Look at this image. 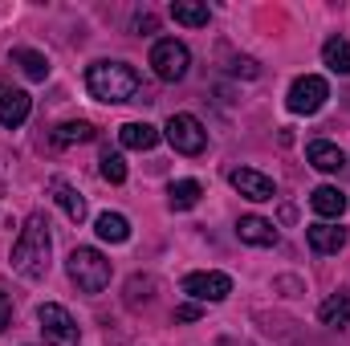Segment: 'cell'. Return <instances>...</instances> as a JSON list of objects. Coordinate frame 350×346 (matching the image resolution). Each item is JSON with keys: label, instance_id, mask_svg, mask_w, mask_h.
Wrapping results in <instances>:
<instances>
[{"label": "cell", "instance_id": "6da1fadb", "mask_svg": "<svg viewBox=\"0 0 350 346\" xmlns=\"http://www.w3.org/2000/svg\"><path fill=\"white\" fill-rule=\"evenodd\" d=\"M49 253H53V241H49V220L41 212H33L12 245V269L25 277V281H45L49 277Z\"/></svg>", "mask_w": 350, "mask_h": 346}, {"label": "cell", "instance_id": "7a4b0ae2", "mask_svg": "<svg viewBox=\"0 0 350 346\" xmlns=\"http://www.w3.org/2000/svg\"><path fill=\"white\" fill-rule=\"evenodd\" d=\"M139 74H135V66H126V62H94L86 70V90L90 98H98V102H106V106H114V102H131L135 94H139Z\"/></svg>", "mask_w": 350, "mask_h": 346}, {"label": "cell", "instance_id": "3957f363", "mask_svg": "<svg viewBox=\"0 0 350 346\" xmlns=\"http://www.w3.org/2000/svg\"><path fill=\"white\" fill-rule=\"evenodd\" d=\"M66 273H70V281L82 289V293H102L106 285H110V261L102 257L98 249H90V245H82V249H74L70 253V261H66Z\"/></svg>", "mask_w": 350, "mask_h": 346}, {"label": "cell", "instance_id": "277c9868", "mask_svg": "<svg viewBox=\"0 0 350 346\" xmlns=\"http://www.w3.org/2000/svg\"><path fill=\"white\" fill-rule=\"evenodd\" d=\"M151 70H155L159 82H183L187 70H191V53H187V45L175 41V37L155 41V45H151Z\"/></svg>", "mask_w": 350, "mask_h": 346}, {"label": "cell", "instance_id": "5b68a950", "mask_svg": "<svg viewBox=\"0 0 350 346\" xmlns=\"http://www.w3.org/2000/svg\"><path fill=\"white\" fill-rule=\"evenodd\" d=\"M163 135H167V143L179 155H200L208 147V131H204V122L196 114H172L167 127H163Z\"/></svg>", "mask_w": 350, "mask_h": 346}, {"label": "cell", "instance_id": "8992f818", "mask_svg": "<svg viewBox=\"0 0 350 346\" xmlns=\"http://www.w3.org/2000/svg\"><path fill=\"white\" fill-rule=\"evenodd\" d=\"M37 322H41V334H45V343H53V346L78 343V322L70 318V310H66V306H57V302H45V306L37 310Z\"/></svg>", "mask_w": 350, "mask_h": 346}, {"label": "cell", "instance_id": "52a82bcc", "mask_svg": "<svg viewBox=\"0 0 350 346\" xmlns=\"http://www.w3.org/2000/svg\"><path fill=\"white\" fill-rule=\"evenodd\" d=\"M326 98H330V86H326V78H318V74H306V78H297L293 86H289V110L293 114H318L322 106H326Z\"/></svg>", "mask_w": 350, "mask_h": 346}, {"label": "cell", "instance_id": "ba28073f", "mask_svg": "<svg viewBox=\"0 0 350 346\" xmlns=\"http://www.w3.org/2000/svg\"><path fill=\"white\" fill-rule=\"evenodd\" d=\"M183 293L191 302H224L232 293V277L228 273H187L183 277Z\"/></svg>", "mask_w": 350, "mask_h": 346}, {"label": "cell", "instance_id": "9c48e42d", "mask_svg": "<svg viewBox=\"0 0 350 346\" xmlns=\"http://www.w3.org/2000/svg\"><path fill=\"white\" fill-rule=\"evenodd\" d=\"M228 183H232L245 200H257V204H265V200L277 196V183L265 172H257V168H232V172H228Z\"/></svg>", "mask_w": 350, "mask_h": 346}, {"label": "cell", "instance_id": "30bf717a", "mask_svg": "<svg viewBox=\"0 0 350 346\" xmlns=\"http://www.w3.org/2000/svg\"><path fill=\"white\" fill-rule=\"evenodd\" d=\"M237 237H241L245 245H253V249H273V245H277V228H273V220H265V216H241V220H237Z\"/></svg>", "mask_w": 350, "mask_h": 346}, {"label": "cell", "instance_id": "8fae6325", "mask_svg": "<svg viewBox=\"0 0 350 346\" xmlns=\"http://www.w3.org/2000/svg\"><path fill=\"white\" fill-rule=\"evenodd\" d=\"M29 110H33V98L25 94V90H0V122L8 127V131H16L25 118H29Z\"/></svg>", "mask_w": 350, "mask_h": 346}, {"label": "cell", "instance_id": "7c38bea8", "mask_svg": "<svg viewBox=\"0 0 350 346\" xmlns=\"http://www.w3.org/2000/svg\"><path fill=\"white\" fill-rule=\"evenodd\" d=\"M306 159H310V168H318V172L334 175L347 168V155L334 147V143H326V139H314L310 147H306Z\"/></svg>", "mask_w": 350, "mask_h": 346}, {"label": "cell", "instance_id": "4fadbf2b", "mask_svg": "<svg viewBox=\"0 0 350 346\" xmlns=\"http://www.w3.org/2000/svg\"><path fill=\"white\" fill-rule=\"evenodd\" d=\"M49 196H53V204H57L74 224H82V220H86V200L78 196V187H70L66 179H53V183H49Z\"/></svg>", "mask_w": 350, "mask_h": 346}, {"label": "cell", "instance_id": "5bb4252c", "mask_svg": "<svg viewBox=\"0 0 350 346\" xmlns=\"http://www.w3.org/2000/svg\"><path fill=\"white\" fill-rule=\"evenodd\" d=\"M306 241H310V249L314 253H338L342 245H347V228H338V224H310L306 228Z\"/></svg>", "mask_w": 350, "mask_h": 346}, {"label": "cell", "instance_id": "9a60e30c", "mask_svg": "<svg viewBox=\"0 0 350 346\" xmlns=\"http://www.w3.org/2000/svg\"><path fill=\"white\" fill-rule=\"evenodd\" d=\"M118 143H122L126 151H151V147L159 143V131H155L151 122H122V127H118Z\"/></svg>", "mask_w": 350, "mask_h": 346}, {"label": "cell", "instance_id": "2e32d148", "mask_svg": "<svg viewBox=\"0 0 350 346\" xmlns=\"http://www.w3.org/2000/svg\"><path fill=\"white\" fill-rule=\"evenodd\" d=\"M310 208H314L318 216H326V220H338V216L347 212V196H342L338 187L322 183V187H314V191H310Z\"/></svg>", "mask_w": 350, "mask_h": 346}, {"label": "cell", "instance_id": "e0dca14e", "mask_svg": "<svg viewBox=\"0 0 350 346\" xmlns=\"http://www.w3.org/2000/svg\"><path fill=\"white\" fill-rule=\"evenodd\" d=\"M94 232H98V241H106V245H126V241H131V220H126L122 212H102V216L94 220Z\"/></svg>", "mask_w": 350, "mask_h": 346}, {"label": "cell", "instance_id": "ac0fdd59", "mask_svg": "<svg viewBox=\"0 0 350 346\" xmlns=\"http://www.w3.org/2000/svg\"><path fill=\"white\" fill-rule=\"evenodd\" d=\"M8 57H12V66H21V74L29 82H45L49 78V57L45 53H37V49H12Z\"/></svg>", "mask_w": 350, "mask_h": 346}, {"label": "cell", "instance_id": "d6986e66", "mask_svg": "<svg viewBox=\"0 0 350 346\" xmlns=\"http://www.w3.org/2000/svg\"><path fill=\"white\" fill-rule=\"evenodd\" d=\"M172 21L175 25H187V29H204V25L212 21V12H208V4H200V0H175Z\"/></svg>", "mask_w": 350, "mask_h": 346}, {"label": "cell", "instance_id": "ffe728a7", "mask_svg": "<svg viewBox=\"0 0 350 346\" xmlns=\"http://www.w3.org/2000/svg\"><path fill=\"white\" fill-rule=\"evenodd\" d=\"M318 318H322L326 326H347V322H350V289H338V293H330V297L322 302Z\"/></svg>", "mask_w": 350, "mask_h": 346}, {"label": "cell", "instance_id": "44dd1931", "mask_svg": "<svg viewBox=\"0 0 350 346\" xmlns=\"http://www.w3.org/2000/svg\"><path fill=\"white\" fill-rule=\"evenodd\" d=\"M200 196H204V187H200L196 179H175L172 187H167V204H172L175 212L196 208V204H200Z\"/></svg>", "mask_w": 350, "mask_h": 346}, {"label": "cell", "instance_id": "7402d4cb", "mask_svg": "<svg viewBox=\"0 0 350 346\" xmlns=\"http://www.w3.org/2000/svg\"><path fill=\"white\" fill-rule=\"evenodd\" d=\"M322 62H326L334 74L350 78V41L347 37H330V41L322 45Z\"/></svg>", "mask_w": 350, "mask_h": 346}, {"label": "cell", "instance_id": "603a6c76", "mask_svg": "<svg viewBox=\"0 0 350 346\" xmlns=\"http://www.w3.org/2000/svg\"><path fill=\"white\" fill-rule=\"evenodd\" d=\"M90 139H94V127H90V122H62V127H53V143H57V147L90 143Z\"/></svg>", "mask_w": 350, "mask_h": 346}, {"label": "cell", "instance_id": "cb8c5ba5", "mask_svg": "<svg viewBox=\"0 0 350 346\" xmlns=\"http://www.w3.org/2000/svg\"><path fill=\"white\" fill-rule=\"evenodd\" d=\"M98 163H102V179H106V183H122V179H126V159H122L118 151H102Z\"/></svg>", "mask_w": 350, "mask_h": 346}, {"label": "cell", "instance_id": "d4e9b609", "mask_svg": "<svg viewBox=\"0 0 350 346\" xmlns=\"http://www.w3.org/2000/svg\"><path fill=\"white\" fill-rule=\"evenodd\" d=\"M228 74H237V78H261V66L253 57H232L228 62Z\"/></svg>", "mask_w": 350, "mask_h": 346}, {"label": "cell", "instance_id": "484cf974", "mask_svg": "<svg viewBox=\"0 0 350 346\" xmlns=\"http://www.w3.org/2000/svg\"><path fill=\"white\" fill-rule=\"evenodd\" d=\"M8 322H12V302H8V293H0V334L8 330Z\"/></svg>", "mask_w": 350, "mask_h": 346}, {"label": "cell", "instance_id": "4316f807", "mask_svg": "<svg viewBox=\"0 0 350 346\" xmlns=\"http://www.w3.org/2000/svg\"><path fill=\"white\" fill-rule=\"evenodd\" d=\"M200 318V306H179L175 310V322H196Z\"/></svg>", "mask_w": 350, "mask_h": 346}, {"label": "cell", "instance_id": "83f0119b", "mask_svg": "<svg viewBox=\"0 0 350 346\" xmlns=\"http://www.w3.org/2000/svg\"><path fill=\"white\" fill-rule=\"evenodd\" d=\"M135 29H147V33H151V29H155V16H151V12H143V16H135Z\"/></svg>", "mask_w": 350, "mask_h": 346}]
</instances>
